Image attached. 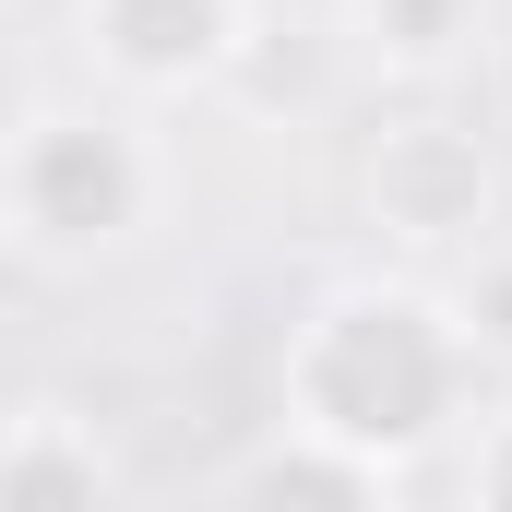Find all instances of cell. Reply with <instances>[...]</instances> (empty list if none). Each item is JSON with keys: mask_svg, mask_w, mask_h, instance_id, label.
<instances>
[{"mask_svg": "<svg viewBox=\"0 0 512 512\" xmlns=\"http://www.w3.org/2000/svg\"><path fill=\"white\" fill-rule=\"evenodd\" d=\"M131 203H143V155H131L120 131L24 120V155H12V215H24V239H48V251L120 239Z\"/></svg>", "mask_w": 512, "mask_h": 512, "instance_id": "cell-1", "label": "cell"}, {"mask_svg": "<svg viewBox=\"0 0 512 512\" xmlns=\"http://www.w3.org/2000/svg\"><path fill=\"white\" fill-rule=\"evenodd\" d=\"M370 191H382V215L405 239H465L477 215H489V155L465 143V131H393L382 167H370Z\"/></svg>", "mask_w": 512, "mask_h": 512, "instance_id": "cell-2", "label": "cell"}, {"mask_svg": "<svg viewBox=\"0 0 512 512\" xmlns=\"http://www.w3.org/2000/svg\"><path fill=\"white\" fill-rule=\"evenodd\" d=\"M227 36H239V0H96V48H108L120 72H143V84L215 72Z\"/></svg>", "mask_w": 512, "mask_h": 512, "instance_id": "cell-3", "label": "cell"}, {"mask_svg": "<svg viewBox=\"0 0 512 512\" xmlns=\"http://www.w3.org/2000/svg\"><path fill=\"white\" fill-rule=\"evenodd\" d=\"M465 24H477V0H370V48H393V60H441Z\"/></svg>", "mask_w": 512, "mask_h": 512, "instance_id": "cell-4", "label": "cell"}, {"mask_svg": "<svg viewBox=\"0 0 512 512\" xmlns=\"http://www.w3.org/2000/svg\"><path fill=\"white\" fill-rule=\"evenodd\" d=\"M465 346L512 358V262H489V274H477V298H465Z\"/></svg>", "mask_w": 512, "mask_h": 512, "instance_id": "cell-5", "label": "cell"}, {"mask_svg": "<svg viewBox=\"0 0 512 512\" xmlns=\"http://www.w3.org/2000/svg\"><path fill=\"white\" fill-rule=\"evenodd\" d=\"M477 489H489V501H512V453H489V465H477Z\"/></svg>", "mask_w": 512, "mask_h": 512, "instance_id": "cell-6", "label": "cell"}]
</instances>
